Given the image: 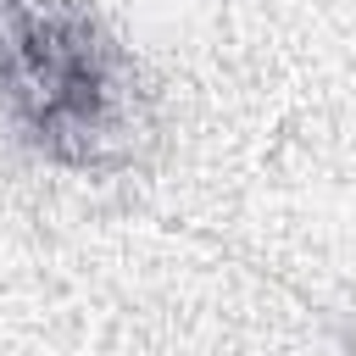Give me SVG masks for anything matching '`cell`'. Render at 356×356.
<instances>
[{"label":"cell","instance_id":"cell-1","mask_svg":"<svg viewBox=\"0 0 356 356\" xmlns=\"http://www.w3.org/2000/svg\"><path fill=\"white\" fill-rule=\"evenodd\" d=\"M0 95L61 161H95L122 122L111 50L78 0H0Z\"/></svg>","mask_w":356,"mask_h":356}]
</instances>
